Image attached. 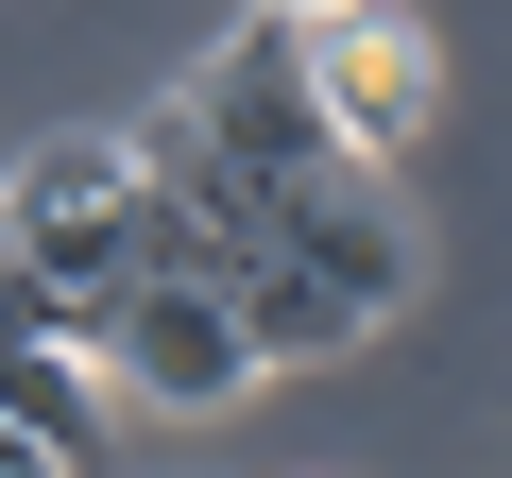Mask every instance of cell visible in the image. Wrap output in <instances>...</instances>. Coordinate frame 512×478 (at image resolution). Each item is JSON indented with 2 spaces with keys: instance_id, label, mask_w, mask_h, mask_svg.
I'll list each match as a JSON object with an SVG mask.
<instances>
[{
  "instance_id": "1",
  "label": "cell",
  "mask_w": 512,
  "mask_h": 478,
  "mask_svg": "<svg viewBox=\"0 0 512 478\" xmlns=\"http://www.w3.org/2000/svg\"><path fill=\"white\" fill-rule=\"evenodd\" d=\"M0 257L103 325V308L154 274V188H137V137H35L18 171H0Z\"/></svg>"
},
{
  "instance_id": "2",
  "label": "cell",
  "mask_w": 512,
  "mask_h": 478,
  "mask_svg": "<svg viewBox=\"0 0 512 478\" xmlns=\"http://www.w3.org/2000/svg\"><path fill=\"white\" fill-rule=\"evenodd\" d=\"M308 35V86H325V120L359 137V171H393L427 120H444V35L410 18V0H342V18H291Z\"/></svg>"
},
{
  "instance_id": "3",
  "label": "cell",
  "mask_w": 512,
  "mask_h": 478,
  "mask_svg": "<svg viewBox=\"0 0 512 478\" xmlns=\"http://www.w3.org/2000/svg\"><path fill=\"white\" fill-rule=\"evenodd\" d=\"M103 376H120V410H222V393H256L239 291H205V274H137V291L103 308Z\"/></svg>"
},
{
  "instance_id": "4",
  "label": "cell",
  "mask_w": 512,
  "mask_h": 478,
  "mask_svg": "<svg viewBox=\"0 0 512 478\" xmlns=\"http://www.w3.org/2000/svg\"><path fill=\"white\" fill-rule=\"evenodd\" d=\"M239 342H256V376H291V359H342L359 308H342L325 274H291V257H256V274H239Z\"/></svg>"
},
{
  "instance_id": "5",
  "label": "cell",
  "mask_w": 512,
  "mask_h": 478,
  "mask_svg": "<svg viewBox=\"0 0 512 478\" xmlns=\"http://www.w3.org/2000/svg\"><path fill=\"white\" fill-rule=\"evenodd\" d=\"M256 18H342V0H256Z\"/></svg>"
}]
</instances>
